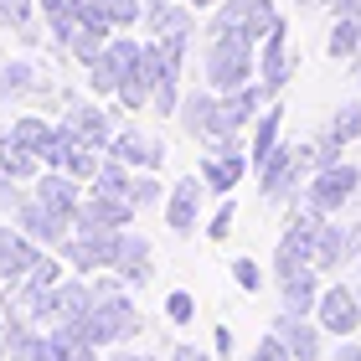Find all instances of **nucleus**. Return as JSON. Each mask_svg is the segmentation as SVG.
<instances>
[{
	"label": "nucleus",
	"mask_w": 361,
	"mask_h": 361,
	"mask_svg": "<svg viewBox=\"0 0 361 361\" xmlns=\"http://www.w3.org/2000/svg\"><path fill=\"white\" fill-rule=\"evenodd\" d=\"M279 21H284V16L274 11V0H222L217 16L207 21V37H222V31H233V37L264 42Z\"/></svg>",
	"instance_id": "7ed1b4c3"
},
{
	"label": "nucleus",
	"mask_w": 361,
	"mask_h": 361,
	"mask_svg": "<svg viewBox=\"0 0 361 361\" xmlns=\"http://www.w3.org/2000/svg\"><path fill=\"white\" fill-rule=\"evenodd\" d=\"M166 315H171L176 325H186V320L196 315V300H191V289H171V294H166Z\"/></svg>",
	"instance_id": "e433bc0d"
},
{
	"label": "nucleus",
	"mask_w": 361,
	"mask_h": 361,
	"mask_svg": "<svg viewBox=\"0 0 361 361\" xmlns=\"http://www.w3.org/2000/svg\"><path fill=\"white\" fill-rule=\"evenodd\" d=\"M0 361H11V356H6V341H0Z\"/></svg>",
	"instance_id": "8fccbe9b"
},
{
	"label": "nucleus",
	"mask_w": 361,
	"mask_h": 361,
	"mask_svg": "<svg viewBox=\"0 0 361 361\" xmlns=\"http://www.w3.org/2000/svg\"><path fill=\"white\" fill-rule=\"evenodd\" d=\"M207 150H212V155H248V140H243V129H238V135H217V140H207Z\"/></svg>",
	"instance_id": "58836bf2"
},
{
	"label": "nucleus",
	"mask_w": 361,
	"mask_h": 361,
	"mask_svg": "<svg viewBox=\"0 0 361 361\" xmlns=\"http://www.w3.org/2000/svg\"><path fill=\"white\" fill-rule=\"evenodd\" d=\"M351 253H346V227L341 222H325L320 227V248H315V269L331 274V269H346Z\"/></svg>",
	"instance_id": "cd10ccee"
},
{
	"label": "nucleus",
	"mask_w": 361,
	"mask_h": 361,
	"mask_svg": "<svg viewBox=\"0 0 361 361\" xmlns=\"http://www.w3.org/2000/svg\"><path fill=\"white\" fill-rule=\"evenodd\" d=\"M248 361H294V351H289L284 341H279V336L269 331V336H264V341L253 346V356H248Z\"/></svg>",
	"instance_id": "4c0bfd02"
},
{
	"label": "nucleus",
	"mask_w": 361,
	"mask_h": 361,
	"mask_svg": "<svg viewBox=\"0 0 361 361\" xmlns=\"http://www.w3.org/2000/svg\"><path fill=\"white\" fill-rule=\"evenodd\" d=\"M212 346H217V361H227V356H233V331L217 325V331H212Z\"/></svg>",
	"instance_id": "ea45409f"
},
{
	"label": "nucleus",
	"mask_w": 361,
	"mask_h": 361,
	"mask_svg": "<svg viewBox=\"0 0 361 361\" xmlns=\"http://www.w3.org/2000/svg\"><path fill=\"white\" fill-rule=\"evenodd\" d=\"M315 320L325 325V336L351 341V336H356V325H361V300H356V289H346V284H331V289L320 294Z\"/></svg>",
	"instance_id": "4468645a"
},
{
	"label": "nucleus",
	"mask_w": 361,
	"mask_h": 361,
	"mask_svg": "<svg viewBox=\"0 0 361 361\" xmlns=\"http://www.w3.org/2000/svg\"><path fill=\"white\" fill-rule=\"evenodd\" d=\"M294 6H310V0H294Z\"/></svg>",
	"instance_id": "3c124183"
},
{
	"label": "nucleus",
	"mask_w": 361,
	"mask_h": 361,
	"mask_svg": "<svg viewBox=\"0 0 361 361\" xmlns=\"http://www.w3.org/2000/svg\"><path fill=\"white\" fill-rule=\"evenodd\" d=\"M341 361H361V346H356V341H346V346H341Z\"/></svg>",
	"instance_id": "c03bdc74"
},
{
	"label": "nucleus",
	"mask_w": 361,
	"mask_h": 361,
	"mask_svg": "<svg viewBox=\"0 0 361 361\" xmlns=\"http://www.w3.org/2000/svg\"><path fill=\"white\" fill-rule=\"evenodd\" d=\"M160 191H166V186L155 180V171H135V180H129V202H135V207H155Z\"/></svg>",
	"instance_id": "2f4dec72"
},
{
	"label": "nucleus",
	"mask_w": 361,
	"mask_h": 361,
	"mask_svg": "<svg viewBox=\"0 0 361 361\" xmlns=\"http://www.w3.org/2000/svg\"><path fill=\"white\" fill-rule=\"evenodd\" d=\"M140 57H145V42H135V37H109V47L83 68V73H88V88L104 93V98H114V93H119V83H124V73L135 68Z\"/></svg>",
	"instance_id": "423d86ee"
},
{
	"label": "nucleus",
	"mask_w": 361,
	"mask_h": 361,
	"mask_svg": "<svg viewBox=\"0 0 361 361\" xmlns=\"http://www.w3.org/2000/svg\"><path fill=\"white\" fill-rule=\"evenodd\" d=\"M294 78V52H289V21H279L264 42H258V88L279 98Z\"/></svg>",
	"instance_id": "0eeeda50"
},
{
	"label": "nucleus",
	"mask_w": 361,
	"mask_h": 361,
	"mask_svg": "<svg viewBox=\"0 0 361 361\" xmlns=\"http://www.w3.org/2000/svg\"><path fill=\"white\" fill-rule=\"evenodd\" d=\"M42 253H47V248H42L37 238H26L16 222L0 227V284H21V279L42 264Z\"/></svg>",
	"instance_id": "f8f14e48"
},
{
	"label": "nucleus",
	"mask_w": 361,
	"mask_h": 361,
	"mask_svg": "<svg viewBox=\"0 0 361 361\" xmlns=\"http://www.w3.org/2000/svg\"><path fill=\"white\" fill-rule=\"evenodd\" d=\"M135 202L129 196H109V191H88L83 212H78V227H135Z\"/></svg>",
	"instance_id": "a211bd4d"
},
{
	"label": "nucleus",
	"mask_w": 361,
	"mask_h": 361,
	"mask_svg": "<svg viewBox=\"0 0 361 361\" xmlns=\"http://www.w3.org/2000/svg\"><path fill=\"white\" fill-rule=\"evenodd\" d=\"M186 6H196V11H217L222 0H186Z\"/></svg>",
	"instance_id": "49530a36"
},
{
	"label": "nucleus",
	"mask_w": 361,
	"mask_h": 361,
	"mask_svg": "<svg viewBox=\"0 0 361 361\" xmlns=\"http://www.w3.org/2000/svg\"><path fill=\"white\" fill-rule=\"evenodd\" d=\"M351 68H356V88H361V52H356V62H351Z\"/></svg>",
	"instance_id": "de8ad7c7"
},
{
	"label": "nucleus",
	"mask_w": 361,
	"mask_h": 361,
	"mask_svg": "<svg viewBox=\"0 0 361 361\" xmlns=\"http://www.w3.org/2000/svg\"><path fill=\"white\" fill-rule=\"evenodd\" d=\"M274 336L294 351V361H320V351H325V325L310 315H289V310L274 315Z\"/></svg>",
	"instance_id": "2eb2a0df"
},
{
	"label": "nucleus",
	"mask_w": 361,
	"mask_h": 361,
	"mask_svg": "<svg viewBox=\"0 0 361 361\" xmlns=\"http://www.w3.org/2000/svg\"><path fill=\"white\" fill-rule=\"evenodd\" d=\"M109 155H119L129 171H160V160H166V145H160L155 135H145V129H119L109 145Z\"/></svg>",
	"instance_id": "dca6fc26"
},
{
	"label": "nucleus",
	"mask_w": 361,
	"mask_h": 361,
	"mask_svg": "<svg viewBox=\"0 0 361 361\" xmlns=\"http://www.w3.org/2000/svg\"><path fill=\"white\" fill-rule=\"evenodd\" d=\"M31 93H52L47 88V78L37 73V62L16 57V62H0V104H21Z\"/></svg>",
	"instance_id": "6ab92c4d"
},
{
	"label": "nucleus",
	"mask_w": 361,
	"mask_h": 361,
	"mask_svg": "<svg viewBox=\"0 0 361 361\" xmlns=\"http://www.w3.org/2000/svg\"><path fill=\"white\" fill-rule=\"evenodd\" d=\"M320 269H300V274H289V279H279V300H284L289 315H315L320 310Z\"/></svg>",
	"instance_id": "aec40b11"
},
{
	"label": "nucleus",
	"mask_w": 361,
	"mask_h": 361,
	"mask_svg": "<svg viewBox=\"0 0 361 361\" xmlns=\"http://www.w3.org/2000/svg\"><path fill=\"white\" fill-rule=\"evenodd\" d=\"M0 62H6V57H0Z\"/></svg>",
	"instance_id": "864d4df0"
},
{
	"label": "nucleus",
	"mask_w": 361,
	"mask_h": 361,
	"mask_svg": "<svg viewBox=\"0 0 361 361\" xmlns=\"http://www.w3.org/2000/svg\"><path fill=\"white\" fill-rule=\"evenodd\" d=\"M248 160H253V155H212V150H207V160H202V180H207V191L233 196V191H238V180H243V171H248Z\"/></svg>",
	"instance_id": "4be33fe9"
},
{
	"label": "nucleus",
	"mask_w": 361,
	"mask_h": 361,
	"mask_svg": "<svg viewBox=\"0 0 361 361\" xmlns=\"http://www.w3.org/2000/svg\"><path fill=\"white\" fill-rule=\"evenodd\" d=\"M11 135L21 140L31 155H47V150H52V135H57V124H47L42 114H21V119H11ZM42 166H47V160H42Z\"/></svg>",
	"instance_id": "bb28decb"
},
{
	"label": "nucleus",
	"mask_w": 361,
	"mask_h": 361,
	"mask_svg": "<svg viewBox=\"0 0 361 361\" xmlns=\"http://www.w3.org/2000/svg\"><path fill=\"white\" fill-rule=\"evenodd\" d=\"M171 361H212V356H207L202 346H176V356H171Z\"/></svg>",
	"instance_id": "79ce46f5"
},
{
	"label": "nucleus",
	"mask_w": 361,
	"mask_h": 361,
	"mask_svg": "<svg viewBox=\"0 0 361 361\" xmlns=\"http://www.w3.org/2000/svg\"><path fill=\"white\" fill-rule=\"evenodd\" d=\"M253 73H258V42L233 37V31L207 37V88L212 93H233L243 83H253Z\"/></svg>",
	"instance_id": "f03ea898"
},
{
	"label": "nucleus",
	"mask_w": 361,
	"mask_h": 361,
	"mask_svg": "<svg viewBox=\"0 0 361 361\" xmlns=\"http://www.w3.org/2000/svg\"><path fill=\"white\" fill-rule=\"evenodd\" d=\"M325 52H331V62H356V52H361V16H336L331 37H325Z\"/></svg>",
	"instance_id": "a878e982"
},
{
	"label": "nucleus",
	"mask_w": 361,
	"mask_h": 361,
	"mask_svg": "<svg viewBox=\"0 0 361 361\" xmlns=\"http://www.w3.org/2000/svg\"><path fill=\"white\" fill-rule=\"evenodd\" d=\"M114 274L124 279V284H135L145 289L155 279V264H150V238L135 233V227H124V238H119V258H114Z\"/></svg>",
	"instance_id": "f3484780"
},
{
	"label": "nucleus",
	"mask_w": 361,
	"mask_h": 361,
	"mask_svg": "<svg viewBox=\"0 0 361 361\" xmlns=\"http://www.w3.org/2000/svg\"><path fill=\"white\" fill-rule=\"evenodd\" d=\"M331 129H336L346 145H361V98H346V104L331 114Z\"/></svg>",
	"instance_id": "c756f323"
},
{
	"label": "nucleus",
	"mask_w": 361,
	"mask_h": 361,
	"mask_svg": "<svg viewBox=\"0 0 361 361\" xmlns=\"http://www.w3.org/2000/svg\"><path fill=\"white\" fill-rule=\"evenodd\" d=\"M98 6H104L109 11V21L114 26H135V21H145V0H98Z\"/></svg>",
	"instance_id": "473e14b6"
},
{
	"label": "nucleus",
	"mask_w": 361,
	"mask_h": 361,
	"mask_svg": "<svg viewBox=\"0 0 361 361\" xmlns=\"http://www.w3.org/2000/svg\"><path fill=\"white\" fill-rule=\"evenodd\" d=\"M346 253L351 264H361V222H346Z\"/></svg>",
	"instance_id": "a19ab883"
},
{
	"label": "nucleus",
	"mask_w": 361,
	"mask_h": 361,
	"mask_svg": "<svg viewBox=\"0 0 361 361\" xmlns=\"http://www.w3.org/2000/svg\"><path fill=\"white\" fill-rule=\"evenodd\" d=\"M233 284H238L243 294H258V289H264V274H258L253 258H238V264H233Z\"/></svg>",
	"instance_id": "c9c22d12"
},
{
	"label": "nucleus",
	"mask_w": 361,
	"mask_h": 361,
	"mask_svg": "<svg viewBox=\"0 0 361 361\" xmlns=\"http://www.w3.org/2000/svg\"><path fill=\"white\" fill-rule=\"evenodd\" d=\"M233 222H238V207L222 202L217 212H212V222H207V238H212V243H227V238H233Z\"/></svg>",
	"instance_id": "72a5a7b5"
},
{
	"label": "nucleus",
	"mask_w": 361,
	"mask_h": 361,
	"mask_svg": "<svg viewBox=\"0 0 361 361\" xmlns=\"http://www.w3.org/2000/svg\"><path fill=\"white\" fill-rule=\"evenodd\" d=\"M16 227H21L26 238H37L42 248H62V243L73 238V217H62V212H52V207H42L37 196H26V207L11 217Z\"/></svg>",
	"instance_id": "ddd939ff"
},
{
	"label": "nucleus",
	"mask_w": 361,
	"mask_h": 361,
	"mask_svg": "<svg viewBox=\"0 0 361 361\" xmlns=\"http://www.w3.org/2000/svg\"><path fill=\"white\" fill-rule=\"evenodd\" d=\"M300 191H305V202H310V207H320L325 217H336V212L361 191V171L351 166V160H336V166L310 171V180H305Z\"/></svg>",
	"instance_id": "39448f33"
},
{
	"label": "nucleus",
	"mask_w": 361,
	"mask_h": 361,
	"mask_svg": "<svg viewBox=\"0 0 361 361\" xmlns=\"http://www.w3.org/2000/svg\"><path fill=\"white\" fill-rule=\"evenodd\" d=\"M305 176H310V171H305V160H300V145H279L269 160H258V191H264L269 202L294 196Z\"/></svg>",
	"instance_id": "6e6552de"
},
{
	"label": "nucleus",
	"mask_w": 361,
	"mask_h": 361,
	"mask_svg": "<svg viewBox=\"0 0 361 361\" xmlns=\"http://www.w3.org/2000/svg\"><path fill=\"white\" fill-rule=\"evenodd\" d=\"M356 300H361V284H356Z\"/></svg>",
	"instance_id": "603ef678"
},
{
	"label": "nucleus",
	"mask_w": 361,
	"mask_h": 361,
	"mask_svg": "<svg viewBox=\"0 0 361 361\" xmlns=\"http://www.w3.org/2000/svg\"><path fill=\"white\" fill-rule=\"evenodd\" d=\"M62 119H68L73 129H78V140H88L93 150H109L114 145V114L109 109H98V104H83L78 93H62Z\"/></svg>",
	"instance_id": "9d476101"
},
{
	"label": "nucleus",
	"mask_w": 361,
	"mask_h": 361,
	"mask_svg": "<svg viewBox=\"0 0 361 361\" xmlns=\"http://www.w3.org/2000/svg\"><path fill=\"white\" fill-rule=\"evenodd\" d=\"M16 42H21V47H42L47 37H42V26H26V31H16Z\"/></svg>",
	"instance_id": "37998d69"
},
{
	"label": "nucleus",
	"mask_w": 361,
	"mask_h": 361,
	"mask_svg": "<svg viewBox=\"0 0 361 361\" xmlns=\"http://www.w3.org/2000/svg\"><path fill=\"white\" fill-rule=\"evenodd\" d=\"M26 196H31V191H21V180L0 171V212H11V217H16V212L26 207Z\"/></svg>",
	"instance_id": "f704fd0d"
},
{
	"label": "nucleus",
	"mask_w": 361,
	"mask_h": 361,
	"mask_svg": "<svg viewBox=\"0 0 361 361\" xmlns=\"http://www.w3.org/2000/svg\"><path fill=\"white\" fill-rule=\"evenodd\" d=\"M119 238L124 227H73V238L62 243V258H68V269L78 274H98V269H114V258H119Z\"/></svg>",
	"instance_id": "20e7f679"
},
{
	"label": "nucleus",
	"mask_w": 361,
	"mask_h": 361,
	"mask_svg": "<svg viewBox=\"0 0 361 361\" xmlns=\"http://www.w3.org/2000/svg\"><path fill=\"white\" fill-rule=\"evenodd\" d=\"M180 129H186L191 140H202L207 145V135H212V119H217V93L212 88H196V93H186L180 98Z\"/></svg>",
	"instance_id": "412c9836"
},
{
	"label": "nucleus",
	"mask_w": 361,
	"mask_h": 361,
	"mask_svg": "<svg viewBox=\"0 0 361 361\" xmlns=\"http://www.w3.org/2000/svg\"><path fill=\"white\" fill-rule=\"evenodd\" d=\"M109 361H155V356H145V351H119V356H109Z\"/></svg>",
	"instance_id": "a18cd8bd"
},
{
	"label": "nucleus",
	"mask_w": 361,
	"mask_h": 361,
	"mask_svg": "<svg viewBox=\"0 0 361 361\" xmlns=\"http://www.w3.org/2000/svg\"><path fill=\"white\" fill-rule=\"evenodd\" d=\"M31 196H37L42 207L62 212V217H73V227H78V212H83V180H78L73 171L47 166V171L37 176V186H31Z\"/></svg>",
	"instance_id": "9b49d317"
},
{
	"label": "nucleus",
	"mask_w": 361,
	"mask_h": 361,
	"mask_svg": "<svg viewBox=\"0 0 361 361\" xmlns=\"http://www.w3.org/2000/svg\"><path fill=\"white\" fill-rule=\"evenodd\" d=\"M202 196H207L202 171L180 176L176 186H171V196H166V227H171L176 238H191L196 233V222H202Z\"/></svg>",
	"instance_id": "1a4fd4ad"
},
{
	"label": "nucleus",
	"mask_w": 361,
	"mask_h": 361,
	"mask_svg": "<svg viewBox=\"0 0 361 361\" xmlns=\"http://www.w3.org/2000/svg\"><path fill=\"white\" fill-rule=\"evenodd\" d=\"M37 26V0H0V31Z\"/></svg>",
	"instance_id": "7c9ffc66"
},
{
	"label": "nucleus",
	"mask_w": 361,
	"mask_h": 361,
	"mask_svg": "<svg viewBox=\"0 0 361 361\" xmlns=\"http://www.w3.org/2000/svg\"><path fill=\"white\" fill-rule=\"evenodd\" d=\"M191 11L196 6H186V0H145V31L150 37H171V31H191L196 21H191Z\"/></svg>",
	"instance_id": "5701e85b"
},
{
	"label": "nucleus",
	"mask_w": 361,
	"mask_h": 361,
	"mask_svg": "<svg viewBox=\"0 0 361 361\" xmlns=\"http://www.w3.org/2000/svg\"><path fill=\"white\" fill-rule=\"evenodd\" d=\"M279 145H284V109L269 104L264 114H258V129H253V140H248V155H253V166L258 160H269Z\"/></svg>",
	"instance_id": "393cba45"
},
{
	"label": "nucleus",
	"mask_w": 361,
	"mask_h": 361,
	"mask_svg": "<svg viewBox=\"0 0 361 361\" xmlns=\"http://www.w3.org/2000/svg\"><path fill=\"white\" fill-rule=\"evenodd\" d=\"M0 171L16 176V180H37L47 166H42V155H31L26 145L11 135V129H0Z\"/></svg>",
	"instance_id": "b1692460"
},
{
	"label": "nucleus",
	"mask_w": 361,
	"mask_h": 361,
	"mask_svg": "<svg viewBox=\"0 0 361 361\" xmlns=\"http://www.w3.org/2000/svg\"><path fill=\"white\" fill-rule=\"evenodd\" d=\"M62 336H73V341H88V346H124V341H135L145 331V320L135 315V300L119 289V294H104V300H93V310L83 320H68V325H57Z\"/></svg>",
	"instance_id": "f257e3e1"
},
{
	"label": "nucleus",
	"mask_w": 361,
	"mask_h": 361,
	"mask_svg": "<svg viewBox=\"0 0 361 361\" xmlns=\"http://www.w3.org/2000/svg\"><path fill=\"white\" fill-rule=\"evenodd\" d=\"M129 180H135V171H129L119 155H109L104 166H98V176H93V191H109V196H129Z\"/></svg>",
	"instance_id": "c85d7f7f"
},
{
	"label": "nucleus",
	"mask_w": 361,
	"mask_h": 361,
	"mask_svg": "<svg viewBox=\"0 0 361 361\" xmlns=\"http://www.w3.org/2000/svg\"><path fill=\"white\" fill-rule=\"evenodd\" d=\"M310 6H336V0H310Z\"/></svg>",
	"instance_id": "09e8293b"
}]
</instances>
